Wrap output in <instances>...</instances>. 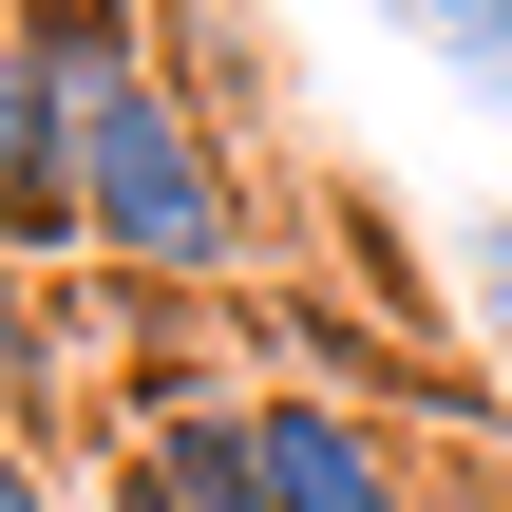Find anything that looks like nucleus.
I'll return each instance as SVG.
<instances>
[{
	"mask_svg": "<svg viewBox=\"0 0 512 512\" xmlns=\"http://www.w3.org/2000/svg\"><path fill=\"white\" fill-rule=\"evenodd\" d=\"M76 228H95V266H133V285H228V266L266 247V209H247V133L171 76V38L76 114Z\"/></svg>",
	"mask_w": 512,
	"mask_h": 512,
	"instance_id": "f257e3e1",
	"label": "nucleus"
},
{
	"mask_svg": "<svg viewBox=\"0 0 512 512\" xmlns=\"http://www.w3.org/2000/svg\"><path fill=\"white\" fill-rule=\"evenodd\" d=\"M247 418H266V512H418L399 437H380V399L285 380V399H247Z\"/></svg>",
	"mask_w": 512,
	"mask_h": 512,
	"instance_id": "f03ea898",
	"label": "nucleus"
},
{
	"mask_svg": "<svg viewBox=\"0 0 512 512\" xmlns=\"http://www.w3.org/2000/svg\"><path fill=\"white\" fill-rule=\"evenodd\" d=\"M95 512H266V418H247V399H190V418H152V437L95 475Z\"/></svg>",
	"mask_w": 512,
	"mask_h": 512,
	"instance_id": "7ed1b4c3",
	"label": "nucleus"
},
{
	"mask_svg": "<svg viewBox=\"0 0 512 512\" xmlns=\"http://www.w3.org/2000/svg\"><path fill=\"white\" fill-rule=\"evenodd\" d=\"M57 380H76V342H57V304L0 266V437H38V418H57Z\"/></svg>",
	"mask_w": 512,
	"mask_h": 512,
	"instance_id": "20e7f679",
	"label": "nucleus"
},
{
	"mask_svg": "<svg viewBox=\"0 0 512 512\" xmlns=\"http://www.w3.org/2000/svg\"><path fill=\"white\" fill-rule=\"evenodd\" d=\"M399 38H437V76H456L475 114H512V0H418Z\"/></svg>",
	"mask_w": 512,
	"mask_h": 512,
	"instance_id": "39448f33",
	"label": "nucleus"
},
{
	"mask_svg": "<svg viewBox=\"0 0 512 512\" xmlns=\"http://www.w3.org/2000/svg\"><path fill=\"white\" fill-rule=\"evenodd\" d=\"M456 304H475V342L512 361V228H475V247H456Z\"/></svg>",
	"mask_w": 512,
	"mask_h": 512,
	"instance_id": "423d86ee",
	"label": "nucleus"
},
{
	"mask_svg": "<svg viewBox=\"0 0 512 512\" xmlns=\"http://www.w3.org/2000/svg\"><path fill=\"white\" fill-rule=\"evenodd\" d=\"M0 512H57V475H38V437H0Z\"/></svg>",
	"mask_w": 512,
	"mask_h": 512,
	"instance_id": "0eeeda50",
	"label": "nucleus"
},
{
	"mask_svg": "<svg viewBox=\"0 0 512 512\" xmlns=\"http://www.w3.org/2000/svg\"><path fill=\"white\" fill-rule=\"evenodd\" d=\"M418 512H512V475H418Z\"/></svg>",
	"mask_w": 512,
	"mask_h": 512,
	"instance_id": "6e6552de",
	"label": "nucleus"
},
{
	"mask_svg": "<svg viewBox=\"0 0 512 512\" xmlns=\"http://www.w3.org/2000/svg\"><path fill=\"white\" fill-rule=\"evenodd\" d=\"M0 133H19V0H0Z\"/></svg>",
	"mask_w": 512,
	"mask_h": 512,
	"instance_id": "1a4fd4ad",
	"label": "nucleus"
},
{
	"mask_svg": "<svg viewBox=\"0 0 512 512\" xmlns=\"http://www.w3.org/2000/svg\"><path fill=\"white\" fill-rule=\"evenodd\" d=\"M399 19H418V0H399Z\"/></svg>",
	"mask_w": 512,
	"mask_h": 512,
	"instance_id": "9d476101",
	"label": "nucleus"
}]
</instances>
